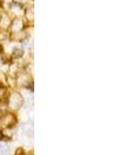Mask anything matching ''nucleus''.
<instances>
[{
  "label": "nucleus",
  "instance_id": "1",
  "mask_svg": "<svg viewBox=\"0 0 138 155\" xmlns=\"http://www.w3.org/2000/svg\"><path fill=\"white\" fill-rule=\"evenodd\" d=\"M23 104V97L18 92H12L9 98V107L12 110H18Z\"/></svg>",
  "mask_w": 138,
  "mask_h": 155
},
{
  "label": "nucleus",
  "instance_id": "2",
  "mask_svg": "<svg viewBox=\"0 0 138 155\" xmlns=\"http://www.w3.org/2000/svg\"><path fill=\"white\" fill-rule=\"evenodd\" d=\"M15 122H16V118H15V116L12 114L3 115V116H1V118H0V124L5 127H9V126L14 125Z\"/></svg>",
  "mask_w": 138,
  "mask_h": 155
},
{
  "label": "nucleus",
  "instance_id": "3",
  "mask_svg": "<svg viewBox=\"0 0 138 155\" xmlns=\"http://www.w3.org/2000/svg\"><path fill=\"white\" fill-rule=\"evenodd\" d=\"M22 29H23V21L19 18H16L12 23V32L14 34H17L22 32Z\"/></svg>",
  "mask_w": 138,
  "mask_h": 155
},
{
  "label": "nucleus",
  "instance_id": "4",
  "mask_svg": "<svg viewBox=\"0 0 138 155\" xmlns=\"http://www.w3.org/2000/svg\"><path fill=\"white\" fill-rule=\"evenodd\" d=\"M20 131H21L22 134L27 137H33V127L29 124H24L20 127Z\"/></svg>",
  "mask_w": 138,
  "mask_h": 155
},
{
  "label": "nucleus",
  "instance_id": "5",
  "mask_svg": "<svg viewBox=\"0 0 138 155\" xmlns=\"http://www.w3.org/2000/svg\"><path fill=\"white\" fill-rule=\"evenodd\" d=\"M11 25V19L9 18L7 16H2L1 19H0V29L5 30L7 27Z\"/></svg>",
  "mask_w": 138,
  "mask_h": 155
},
{
  "label": "nucleus",
  "instance_id": "6",
  "mask_svg": "<svg viewBox=\"0 0 138 155\" xmlns=\"http://www.w3.org/2000/svg\"><path fill=\"white\" fill-rule=\"evenodd\" d=\"M29 82H30V79L27 74H20L18 78V83L19 85H22V86H26L27 84H29Z\"/></svg>",
  "mask_w": 138,
  "mask_h": 155
},
{
  "label": "nucleus",
  "instance_id": "7",
  "mask_svg": "<svg viewBox=\"0 0 138 155\" xmlns=\"http://www.w3.org/2000/svg\"><path fill=\"white\" fill-rule=\"evenodd\" d=\"M9 147L4 142H0V155H9Z\"/></svg>",
  "mask_w": 138,
  "mask_h": 155
},
{
  "label": "nucleus",
  "instance_id": "8",
  "mask_svg": "<svg viewBox=\"0 0 138 155\" xmlns=\"http://www.w3.org/2000/svg\"><path fill=\"white\" fill-rule=\"evenodd\" d=\"M26 17H27V19L29 20H33V8L32 7H28V8L26 9Z\"/></svg>",
  "mask_w": 138,
  "mask_h": 155
},
{
  "label": "nucleus",
  "instance_id": "9",
  "mask_svg": "<svg viewBox=\"0 0 138 155\" xmlns=\"http://www.w3.org/2000/svg\"><path fill=\"white\" fill-rule=\"evenodd\" d=\"M12 55L16 56V57H20L22 55V51L20 49H15L14 52H12Z\"/></svg>",
  "mask_w": 138,
  "mask_h": 155
},
{
  "label": "nucleus",
  "instance_id": "10",
  "mask_svg": "<svg viewBox=\"0 0 138 155\" xmlns=\"http://www.w3.org/2000/svg\"><path fill=\"white\" fill-rule=\"evenodd\" d=\"M1 93H2V91H1V88H0V95H1Z\"/></svg>",
  "mask_w": 138,
  "mask_h": 155
}]
</instances>
